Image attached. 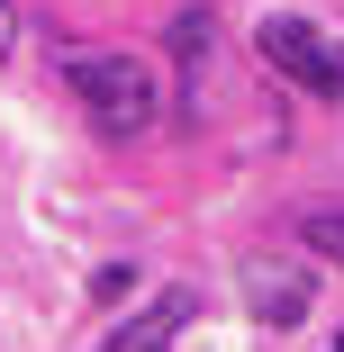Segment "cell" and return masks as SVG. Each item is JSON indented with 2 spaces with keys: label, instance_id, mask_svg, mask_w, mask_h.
I'll return each instance as SVG.
<instances>
[{
  "label": "cell",
  "instance_id": "1",
  "mask_svg": "<svg viewBox=\"0 0 344 352\" xmlns=\"http://www.w3.org/2000/svg\"><path fill=\"white\" fill-rule=\"evenodd\" d=\"M63 82L100 118V135H145L154 126V63H136V54H63Z\"/></svg>",
  "mask_w": 344,
  "mask_h": 352
},
{
  "label": "cell",
  "instance_id": "2",
  "mask_svg": "<svg viewBox=\"0 0 344 352\" xmlns=\"http://www.w3.org/2000/svg\"><path fill=\"white\" fill-rule=\"evenodd\" d=\"M254 45H263V63H272L290 91H308V100H344V36H326L317 19L272 10V19L254 28Z\"/></svg>",
  "mask_w": 344,
  "mask_h": 352
},
{
  "label": "cell",
  "instance_id": "3",
  "mask_svg": "<svg viewBox=\"0 0 344 352\" xmlns=\"http://www.w3.org/2000/svg\"><path fill=\"white\" fill-rule=\"evenodd\" d=\"M308 298H317L308 262H272V253H254V262H245V316H254V325L290 334V325L308 316Z\"/></svg>",
  "mask_w": 344,
  "mask_h": 352
},
{
  "label": "cell",
  "instance_id": "4",
  "mask_svg": "<svg viewBox=\"0 0 344 352\" xmlns=\"http://www.w3.org/2000/svg\"><path fill=\"white\" fill-rule=\"evenodd\" d=\"M190 316H199V289H163V298L136 307L127 325H109V343H100V352H172Z\"/></svg>",
  "mask_w": 344,
  "mask_h": 352
},
{
  "label": "cell",
  "instance_id": "5",
  "mask_svg": "<svg viewBox=\"0 0 344 352\" xmlns=\"http://www.w3.org/2000/svg\"><path fill=\"white\" fill-rule=\"evenodd\" d=\"M209 36H218V19H209V10H181V19H172V63H181V73H199Z\"/></svg>",
  "mask_w": 344,
  "mask_h": 352
},
{
  "label": "cell",
  "instance_id": "6",
  "mask_svg": "<svg viewBox=\"0 0 344 352\" xmlns=\"http://www.w3.org/2000/svg\"><path fill=\"white\" fill-rule=\"evenodd\" d=\"M299 244L326 253V262L344 271V208H308V217H299Z\"/></svg>",
  "mask_w": 344,
  "mask_h": 352
},
{
  "label": "cell",
  "instance_id": "7",
  "mask_svg": "<svg viewBox=\"0 0 344 352\" xmlns=\"http://www.w3.org/2000/svg\"><path fill=\"white\" fill-rule=\"evenodd\" d=\"M0 54H10V0H0Z\"/></svg>",
  "mask_w": 344,
  "mask_h": 352
},
{
  "label": "cell",
  "instance_id": "8",
  "mask_svg": "<svg viewBox=\"0 0 344 352\" xmlns=\"http://www.w3.org/2000/svg\"><path fill=\"white\" fill-rule=\"evenodd\" d=\"M326 352H344V334H335V343H326Z\"/></svg>",
  "mask_w": 344,
  "mask_h": 352
}]
</instances>
